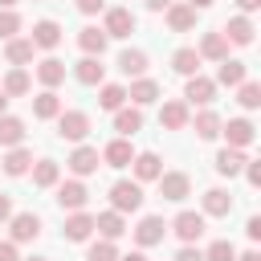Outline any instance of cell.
<instances>
[{"label":"cell","instance_id":"6da1fadb","mask_svg":"<svg viewBox=\"0 0 261 261\" xmlns=\"http://www.w3.org/2000/svg\"><path fill=\"white\" fill-rule=\"evenodd\" d=\"M110 208H114V212H139V208H143V188L130 184V179L110 184Z\"/></svg>","mask_w":261,"mask_h":261},{"label":"cell","instance_id":"7a4b0ae2","mask_svg":"<svg viewBox=\"0 0 261 261\" xmlns=\"http://www.w3.org/2000/svg\"><path fill=\"white\" fill-rule=\"evenodd\" d=\"M57 135L69 139V143H82L90 135V114L86 110H61L57 114Z\"/></svg>","mask_w":261,"mask_h":261},{"label":"cell","instance_id":"3957f363","mask_svg":"<svg viewBox=\"0 0 261 261\" xmlns=\"http://www.w3.org/2000/svg\"><path fill=\"white\" fill-rule=\"evenodd\" d=\"M188 192H192L188 171H159V196H163V200L179 204V200H188Z\"/></svg>","mask_w":261,"mask_h":261},{"label":"cell","instance_id":"277c9868","mask_svg":"<svg viewBox=\"0 0 261 261\" xmlns=\"http://www.w3.org/2000/svg\"><path fill=\"white\" fill-rule=\"evenodd\" d=\"M8 228H12V245H29L41 237V216L37 212H16L8 216Z\"/></svg>","mask_w":261,"mask_h":261},{"label":"cell","instance_id":"5b68a950","mask_svg":"<svg viewBox=\"0 0 261 261\" xmlns=\"http://www.w3.org/2000/svg\"><path fill=\"white\" fill-rule=\"evenodd\" d=\"M171 228H175V237L184 241V245H196L200 237H204V212H179L175 220H171Z\"/></svg>","mask_w":261,"mask_h":261},{"label":"cell","instance_id":"8992f818","mask_svg":"<svg viewBox=\"0 0 261 261\" xmlns=\"http://www.w3.org/2000/svg\"><path fill=\"white\" fill-rule=\"evenodd\" d=\"M220 135L228 139V147H249L253 139H257V126L249 122V118H228V122H220Z\"/></svg>","mask_w":261,"mask_h":261},{"label":"cell","instance_id":"52a82bcc","mask_svg":"<svg viewBox=\"0 0 261 261\" xmlns=\"http://www.w3.org/2000/svg\"><path fill=\"white\" fill-rule=\"evenodd\" d=\"M184 98H188L192 106H208V102L216 98V82H212V77H204V73H192V77H188V86H184Z\"/></svg>","mask_w":261,"mask_h":261},{"label":"cell","instance_id":"ba28073f","mask_svg":"<svg viewBox=\"0 0 261 261\" xmlns=\"http://www.w3.org/2000/svg\"><path fill=\"white\" fill-rule=\"evenodd\" d=\"M102 33H106V37H130V33H135V12H130V8H106Z\"/></svg>","mask_w":261,"mask_h":261},{"label":"cell","instance_id":"9c48e42d","mask_svg":"<svg viewBox=\"0 0 261 261\" xmlns=\"http://www.w3.org/2000/svg\"><path fill=\"white\" fill-rule=\"evenodd\" d=\"M65 163H69V171H73V175L82 179V175H94V171H98L102 155H98V147H77V151H73V155H69Z\"/></svg>","mask_w":261,"mask_h":261},{"label":"cell","instance_id":"30bf717a","mask_svg":"<svg viewBox=\"0 0 261 261\" xmlns=\"http://www.w3.org/2000/svg\"><path fill=\"white\" fill-rule=\"evenodd\" d=\"M86 200H90V192H86V184H82V179H65V184L57 188V204H61V208H69V212L86 208Z\"/></svg>","mask_w":261,"mask_h":261},{"label":"cell","instance_id":"8fae6325","mask_svg":"<svg viewBox=\"0 0 261 261\" xmlns=\"http://www.w3.org/2000/svg\"><path fill=\"white\" fill-rule=\"evenodd\" d=\"M163 232H167L163 216H143V220H139V228H135V241H139V249H151V245H159V241H163Z\"/></svg>","mask_w":261,"mask_h":261},{"label":"cell","instance_id":"7c38bea8","mask_svg":"<svg viewBox=\"0 0 261 261\" xmlns=\"http://www.w3.org/2000/svg\"><path fill=\"white\" fill-rule=\"evenodd\" d=\"M29 41H33V49H57L61 45V24L57 20H37Z\"/></svg>","mask_w":261,"mask_h":261},{"label":"cell","instance_id":"4fadbf2b","mask_svg":"<svg viewBox=\"0 0 261 261\" xmlns=\"http://www.w3.org/2000/svg\"><path fill=\"white\" fill-rule=\"evenodd\" d=\"M94 228L102 232V241H118V237L126 232V220H122V212L106 208V212H98V216H94Z\"/></svg>","mask_w":261,"mask_h":261},{"label":"cell","instance_id":"5bb4252c","mask_svg":"<svg viewBox=\"0 0 261 261\" xmlns=\"http://www.w3.org/2000/svg\"><path fill=\"white\" fill-rule=\"evenodd\" d=\"M106 41H110V37H106L102 29H94V24H86V29L77 33V49H82L86 57H102V53H106Z\"/></svg>","mask_w":261,"mask_h":261},{"label":"cell","instance_id":"9a60e30c","mask_svg":"<svg viewBox=\"0 0 261 261\" xmlns=\"http://www.w3.org/2000/svg\"><path fill=\"white\" fill-rule=\"evenodd\" d=\"M196 53H200V61H224V57H228V41H224V33H204Z\"/></svg>","mask_w":261,"mask_h":261},{"label":"cell","instance_id":"2e32d148","mask_svg":"<svg viewBox=\"0 0 261 261\" xmlns=\"http://www.w3.org/2000/svg\"><path fill=\"white\" fill-rule=\"evenodd\" d=\"M220 33H224V41H232V45H253V33H257V29H253L249 16H232Z\"/></svg>","mask_w":261,"mask_h":261},{"label":"cell","instance_id":"e0dca14e","mask_svg":"<svg viewBox=\"0 0 261 261\" xmlns=\"http://www.w3.org/2000/svg\"><path fill=\"white\" fill-rule=\"evenodd\" d=\"M73 77H77L82 86H102V77H106V65H102L98 57H82V61L73 65Z\"/></svg>","mask_w":261,"mask_h":261},{"label":"cell","instance_id":"ac0fdd59","mask_svg":"<svg viewBox=\"0 0 261 261\" xmlns=\"http://www.w3.org/2000/svg\"><path fill=\"white\" fill-rule=\"evenodd\" d=\"M130 159H135V147L126 143V135L114 139V143H106V151H102V163H106V167H126Z\"/></svg>","mask_w":261,"mask_h":261},{"label":"cell","instance_id":"d6986e66","mask_svg":"<svg viewBox=\"0 0 261 261\" xmlns=\"http://www.w3.org/2000/svg\"><path fill=\"white\" fill-rule=\"evenodd\" d=\"M126 98H130L135 106H151V102L159 98V82H151V77H135L130 90H126Z\"/></svg>","mask_w":261,"mask_h":261},{"label":"cell","instance_id":"ffe728a7","mask_svg":"<svg viewBox=\"0 0 261 261\" xmlns=\"http://www.w3.org/2000/svg\"><path fill=\"white\" fill-rule=\"evenodd\" d=\"M114 130H118V135L143 130V110H139V106H118V110H114Z\"/></svg>","mask_w":261,"mask_h":261},{"label":"cell","instance_id":"44dd1931","mask_svg":"<svg viewBox=\"0 0 261 261\" xmlns=\"http://www.w3.org/2000/svg\"><path fill=\"white\" fill-rule=\"evenodd\" d=\"M130 163H135V175H139V184H147V179H159V171H163V159H159L155 151H143V155H135Z\"/></svg>","mask_w":261,"mask_h":261},{"label":"cell","instance_id":"7402d4cb","mask_svg":"<svg viewBox=\"0 0 261 261\" xmlns=\"http://www.w3.org/2000/svg\"><path fill=\"white\" fill-rule=\"evenodd\" d=\"M232 212V196L224 188H208L204 192V216H228Z\"/></svg>","mask_w":261,"mask_h":261},{"label":"cell","instance_id":"603a6c76","mask_svg":"<svg viewBox=\"0 0 261 261\" xmlns=\"http://www.w3.org/2000/svg\"><path fill=\"white\" fill-rule=\"evenodd\" d=\"M90 232H94V216L90 212H69V220H65V237L69 241H90Z\"/></svg>","mask_w":261,"mask_h":261},{"label":"cell","instance_id":"cb8c5ba5","mask_svg":"<svg viewBox=\"0 0 261 261\" xmlns=\"http://www.w3.org/2000/svg\"><path fill=\"white\" fill-rule=\"evenodd\" d=\"M167 24H171L175 33L196 29V8H192V4H167Z\"/></svg>","mask_w":261,"mask_h":261},{"label":"cell","instance_id":"d4e9b609","mask_svg":"<svg viewBox=\"0 0 261 261\" xmlns=\"http://www.w3.org/2000/svg\"><path fill=\"white\" fill-rule=\"evenodd\" d=\"M118 69H122L126 77H143V73H147V53H143V49H122V53H118Z\"/></svg>","mask_w":261,"mask_h":261},{"label":"cell","instance_id":"484cf974","mask_svg":"<svg viewBox=\"0 0 261 261\" xmlns=\"http://www.w3.org/2000/svg\"><path fill=\"white\" fill-rule=\"evenodd\" d=\"M37 82H41L45 90H53V86H61V82H65V65H61L57 57H45V61L37 65Z\"/></svg>","mask_w":261,"mask_h":261},{"label":"cell","instance_id":"4316f807","mask_svg":"<svg viewBox=\"0 0 261 261\" xmlns=\"http://www.w3.org/2000/svg\"><path fill=\"white\" fill-rule=\"evenodd\" d=\"M159 122H163L167 130H184V126H188V102H163Z\"/></svg>","mask_w":261,"mask_h":261},{"label":"cell","instance_id":"83f0119b","mask_svg":"<svg viewBox=\"0 0 261 261\" xmlns=\"http://www.w3.org/2000/svg\"><path fill=\"white\" fill-rule=\"evenodd\" d=\"M24 143V122L12 114H0V147H20Z\"/></svg>","mask_w":261,"mask_h":261},{"label":"cell","instance_id":"f1b7e54d","mask_svg":"<svg viewBox=\"0 0 261 261\" xmlns=\"http://www.w3.org/2000/svg\"><path fill=\"white\" fill-rule=\"evenodd\" d=\"M4 57H8L12 65L33 61V41H29V37H8V41H4Z\"/></svg>","mask_w":261,"mask_h":261},{"label":"cell","instance_id":"f546056e","mask_svg":"<svg viewBox=\"0 0 261 261\" xmlns=\"http://www.w3.org/2000/svg\"><path fill=\"white\" fill-rule=\"evenodd\" d=\"M33 114H37L41 122H49V118H57V114H61V98H57L53 90H45V94H37V98H33Z\"/></svg>","mask_w":261,"mask_h":261},{"label":"cell","instance_id":"4dcf8cb0","mask_svg":"<svg viewBox=\"0 0 261 261\" xmlns=\"http://www.w3.org/2000/svg\"><path fill=\"white\" fill-rule=\"evenodd\" d=\"M33 167V151L29 147H8V155H4V171L8 175H24Z\"/></svg>","mask_w":261,"mask_h":261},{"label":"cell","instance_id":"1f68e13d","mask_svg":"<svg viewBox=\"0 0 261 261\" xmlns=\"http://www.w3.org/2000/svg\"><path fill=\"white\" fill-rule=\"evenodd\" d=\"M245 167V151L241 147H224V151H216V171L220 175H237Z\"/></svg>","mask_w":261,"mask_h":261},{"label":"cell","instance_id":"d6a6232c","mask_svg":"<svg viewBox=\"0 0 261 261\" xmlns=\"http://www.w3.org/2000/svg\"><path fill=\"white\" fill-rule=\"evenodd\" d=\"M171 69L184 73V77L200 73V53H196V49H175V53H171Z\"/></svg>","mask_w":261,"mask_h":261},{"label":"cell","instance_id":"836d02e7","mask_svg":"<svg viewBox=\"0 0 261 261\" xmlns=\"http://www.w3.org/2000/svg\"><path fill=\"white\" fill-rule=\"evenodd\" d=\"M0 90H4L8 98H20V94H29V90H33V82H29V73L16 65V69H8V77L0 82Z\"/></svg>","mask_w":261,"mask_h":261},{"label":"cell","instance_id":"e575fe53","mask_svg":"<svg viewBox=\"0 0 261 261\" xmlns=\"http://www.w3.org/2000/svg\"><path fill=\"white\" fill-rule=\"evenodd\" d=\"M61 179V167L53 163V159H37V167H33V184L37 188H53Z\"/></svg>","mask_w":261,"mask_h":261},{"label":"cell","instance_id":"d590c367","mask_svg":"<svg viewBox=\"0 0 261 261\" xmlns=\"http://www.w3.org/2000/svg\"><path fill=\"white\" fill-rule=\"evenodd\" d=\"M216 82L220 86H241L245 82V61H220V69H216Z\"/></svg>","mask_w":261,"mask_h":261},{"label":"cell","instance_id":"8d00e7d4","mask_svg":"<svg viewBox=\"0 0 261 261\" xmlns=\"http://www.w3.org/2000/svg\"><path fill=\"white\" fill-rule=\"evenodd\" d=\"M196 135H200V139H216V135H220V114L204 106V110L196 114Z\"/></svg>","mask_w":261,"mask_h":261},{"label":"cell","instance_id":"74e56055","mask_svg":"<svg viewBox=\"0 0 261 261\" xmlns=\"http://www.w3.org/2000/svg\"><path fill=\"white\" fill-rule=\"evenodd\" d=\"M122 102H126V86H114V82L102 86V94H98V106L102 110H118Z\"/></svg>","mask_w":261,"mask_h":261},{"label":"cell","instance_id":"f35d334b","mask_svg":"<svg viewBox=\"0 0 261 261\" xmlns=\"http://www.w3.org/2000/svg\"><path fill=\"white\" fill-rule=\"evenodd\" d=\"M237 102H241L245 110H257V106H261V86H257V82H241V86H237Z\"/></svg>","mask_w":261,"mask_h":261},{"label":"cell","instance_id":"ab89813d","mask_svg":"<svg viewBox=\"0 0 261 261\" xmlns=\"http://www.w3.org/2000/svg\"><path fill=\"white\" fill-rule=\"evenodd\" d=\"M232 257H237L232 241H212V245L204 249V261H232Z\"/></svg>","mask_w":261,"mask_h":261},{"label":"cell","instance_id":"60d3db41","mask_svg":"<svg viewBox=\"0 0 261 261\" xmlns=\"http://www.w3.org/2000/svg\"><path fill=\"white\" fill-rule=\"evenodd\" d=\"M86 257L90 261H118V249H114V241H94Z\"/></svg>","mask_w":261,"mask_h":261},{"label":"cell","instance_id":"b9f144b4","mask_svg":"<svg viewBox=\"0 0 261 261\" xmlns=\"http://www.w3.org/2000/svg\"><path fill=\"white\" fill-rule=\"evenodd\" d=\"M20 33V16L12 12V8H0V41H8V37H16Z\"/></svg>","mask_w":261,"mask_h":261},{"label":"cell","instance_id":"7bdbcfd3","mask_svg":"<svg viewBox=\"0 0 261 261\" xmlns=\"http://www.w3.org/2000/svg\"><path fill=\"white\" fill-rule=\"evenodd\" d=\"M106 8V0H77V12L82 16H94V12H102Z\"/></svg>","mask_w":261,"mask_h":261},{"label":"cell","instance_id":"ee69618b","mask_svg":"<svg viewBox=\"0 0 261 261\" xmlns=\"http://www.w3.org/2000/svg\"><path fill=\"white\" fill-rule=\"evenodd\" d=\"M241 171L249 175V184H253V188L261 184V163H249V159H245V167H241Z\"/></svg>","mask_w":261,"mask_h":261},{"label":"cell","instance_id":"f6af8a7d","mask_svg":"<svg viewBox=\"0 0 261 261\" xmlns=\"http://www.w3.org/2000/svg\"><path fill=\"white\" fill-rule=\"evenodd\" d=\"M175 261H204V253H200V249H192V245H184V249L175 253Z\"/></svg>","mask_w":261,"mask_h":261},{"label":"cell","instance_id":"bcb514c9","mask_svg":"<svg viewBox=\"0 0 261 261\" xmlns=\"http://www.w3.org/2000/svg\"><path fill=\"white\" fill-rule=\"evenodd\" d=\"M245 232H249V241H261V216H249Z\"/></svg>","mask_w":261,"mask_h":261},{"label":"cell","instance_id":"7dc6e473","mask_svg":"<svg viewBox=\"0 0 261 261\" xmlns=\"http://www.w3.org/2000/svg\"><path fill=\"white\" fill-rule=\"evenodd\" d=\"M0 261H20V257H16V245H12V241H0Z\"/></svg>","mask_w":261,"mask_h":261},{"label":"cell","instance_id":"c3c4849f","mask_svg":"<svg viewBox=\"0 0 261 261\" xmlns=\"http://www.w3.org/2000/svg\"><path fill=\"white\" fill-rule=\"evenodd\" d=\"M8 216H12V200L0 192V224H8Z\"/></svg>","mask_w":261,"mask_h":261},{"label":"cell","instance_id":"681fc988","mask_svg":"<svg viewBox=\"0 0 261 261\" xmlns=\"http://www.w3.org/2000/svg\"><path fill=\"white\" fill-rule=\"evenodd\" d=\"M237 8H241V16H249V12L261 8V0H237Z\"/></svg>","mask_w":261,"mask_h":261},{"label":"cell","instance_id":"f907efd6","mask_svg":"<svg viewBox=\"0 0 261 261\" xmlns=\"http://www.w3.org/2000/svg\"><path fill=\"white\" fill-rule=\"evenodd\" d=\"M167 4H175V0H147V8H151V12H163Z\"/></svg>","mask_w":261,"mask_h":261},{"label":"cell","instance_id":"816d5d0a","mask_svg":"<svg viewBox=\"0 0 261 261\" xmlns=\"http://www.w3.org/2000/svg\"><path fill=\"white\" fill-rule=\"evenodd\" d=\"M232 261H261V253H257V249H249V253H241V257H232Z\"/></svg>","mask_w":261,"mask_h":261},{"label":"cell","instance_id":"f5cc1de1","mask_svg":"<svg viewBox=\"0 0 261 261\" xmlns=\"http://www.w3.org/2000/svg\"><path fill=\"white\" fill-rule=\"evenodd\" d=\"M188 4H192L196 12H200V8H212V0H188Z\"/></svg>","mask_w":261,"mask_h":261},{"label":"cell","instance_id":"db71d44e","mask_svg":"<svg viewBox=\"0 0 261 261\" xmlns=\"http://www.w3.org/2000/svg\"><path fill=\"white\" fill-rule=\"evenodd\" d=\"M118 261H147L143 253H126V257H118Z\"/></svg>","mask_w":261,"mask_h":261},{"label":"cell","instance_id":"11a10c76","mask_svg":"<svg viewBox=\"0 0 261 261\" xmlns=\"http://www.w3.org/2000/svg\"><path fill=\"white\" fill-rule=\"evenodd\" d=\"M4 110H8V94L0 90V114H4Z\"/></svg>","mask_w":261,"mask_h":261},{"label":"cell","instance_id":"9f6ffc18","mask_svg":"<svg viewBox=\"0 0 261 261\" xmlns=\"http://www.w3.org/2000/svg\"><path fill=\"white\" fill-rule=\"evenodd\" d=\"M12 4H16V0H0V8H12Z\"/></svg>","mask_w":261,"mask_h":261},{"label":"cell","instance_id":"6f0895ef","mask_svg":"<svg viewBox=\"0 0 261 261\" xmlns=\"http://www.w3.org/2000/svg\"><path fill=\"white\" fill-rule=\"evenodd\" d=\"M29 261H49V257H29Z\"/></svg>","mask_w":261,"mask_h":261}]
</instances>
